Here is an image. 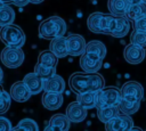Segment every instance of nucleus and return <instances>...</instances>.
<instances>
[{
	"mask_svg": "<svg viewBox=\"0 0 146 131\" xmlns=\"http://www.w3.org/2000/svg\"><path fill=\"white\" fill-rule=\"evenodd\" d=\"M70 88L72 91L79 93L97 92L105 87L104 77L98 73H81L76 72L70 76Z\"/></svg>",
	"mask_w": 146,
	"mask_h": 131,
	"instance_id": "nucleus-1",
	"label": "nucleus"
},
{
	"mask_svg": "<svg viewBox=\"0 0 146 131\" xmlns=\"http://www.w3.org/2000/svg\"><path fill=\"white\" fill-rule=\"evenodd\" d=\"M66 32V23L59 16H51L42 21L39 25V36L47 40L64 36Z\"/></svg>",
	"mask_w": 146,
	"mask_h": 131,
	"instance_id": "nucleus-2",
	"label": "nucleus"
},
{
	"mask_svg": "<svg viewBox=\"0 0 146 131\" xmlns=\"http://www.w3.org/2000/svg\"><path fill=\"white\" fill-rule=\"evenodd\" d=\"M130 21L125 16H112L105 14L103 34H108L114 38H123L129 33Z\"/></svg>",
	"mask_w": 146,
	"mask_h": 131,
	"instance_id": "nucleus-3",
	"label": "nucleus"
},
{
	"mask_svg": "<svg viewBox=\"0 0 146 131\" xmlns=\"http://www.w3.org/2000/svg\"><path fill=\"white\" fill-rule=\"evenodd\" d=\"M0 40L6 44V47L22 48L25 43V33L19 26L10 24L0 28Z\"/></svg>",
	"mask_w": 146,
	"mask_h": 131,
	"instance_id": "nucleus-4",
	"label": "nucleus"
},
{
	"mask_svg": "<svg viewBox=\"0 0 146 131\" xmlns=\"http://www.w3.org/2000/svg\"><path fill=\"white\" fill-rule=\"evenodd\" d=\"M121 101V92L116 87H104L96 92V106L97 108L119 106Z\"/></svg>",
	"mask_w": 146,
	"mask_h": 131,
	"instance_id": "nucleus-5",
	"label": "nucleus"
},
{
	"mask_svg": "<svg viewBox=\"0 0 146 131\" xmlns=\"http://www.w3.org/2000/svg\"><path fill=\"white\" fill-rule=\"evenodd\" d=\"M24 52L22 48H9L6 47L1 51L0 59L2 64L8 68H17L24 62Z\"/></svg>",
	"mask_w": 146,
	"mask_h": 131,
	"instance_id": "nucleus-6",
	"label": "nucleus"
},
{
	"mask_svg": "<svg viewBox=\"0 0 146 131\" xmlns=\"http://www.w3.org/2000/svg\"><path fill=\"white\" fill-rule=\"evenodd\" d=\"M121 92V99L131 101V103H137L143 99L144 96V89L143 85L137 82V81H128L125 82L122 88L120 89Z\"/></svg>",
	"mask_w": 146,
	"mask_h": 131,
	"instance_id": "nucleus-7",
	"label": "nucleus"
},
{
	"mask_svg": "<svg viewBox=\"0 0 146 131\" xmlns=\"http://www.w3.org/2000/svg\"><path fill=\"white\" fill-rule=\"evenodd\" d=\"M86 40L80 34H70L66 38L67 55L71 56H81L86 50Z\"/></svg>",
	"mask_w": 146,
	"mask_h": 131,
	"instance_id": "nucleus-8",
	"label": "nucleus"
},
{
	"mask_svg": "<svg viewBox=\"0 0 146 131\" xmlns=\"http://www.w3.org/2000/svg\"><path fill=\"white\" fill-rule=\"evenodd\" d=\"M133 126V121L129 115H117L105 123L106 131H129Z\"/></svg>",
	"mask_w": 146,
	"mask_h": 131,
	"instance_id": "nucleus-9",
	"label": "nucleus"
},
{
	"mask_svg": "<svg viewBox=\"0 0 146 131\" xmlns=\"http://www.w3.org/2000/svg\"><path fill=\"white\" fill-rule=\"evenodd\" d=\"M103 65V59L96 55L83 52L80 58V66L86 73H97Z\"/></svg>",
	"mask_w": 146,
	"mask_h": 131,
	"instance_id": "nucleus-10",
	"label": "nucleus"
},
{
	"mask_svg": "<svg viewBox=\"0 0 146 131\" xmlns=\"http://www.w3.org/2000/svg\"><path fill=\"white\" fill-rule=\"evenodd\" d=\"M145 55H146V51L140 48V47H137L132 43H129L124 47V50H123V57L124 59L129 63V64H139L141 63L144 59H145Z\"/></svg>",
	"mask_w": 146,
	"mask_h": 131,
	"instance_id": "nucleus-11",
	"label": "nucleus"
},
{
	"mask_svg": "<svg viewBox=\"0 0 146 131\" xmlns=\"http://www.w3.org/2000/svg\"><path fill=\"white\" fill-rule=\"evenodd\" d=\"M65 115L70 120V122L80 123L87 117V109L84 107H82L79 103L73 101V103H70L68 106L66 107Z\"/></svg>",
	"mask_w": 146,
	"mask_h": 131,
	"instance_id": "nucleus-12",
	"label": "nucleus"
},
{
	"mask_svg": "<svg viewBox=\"0 0 146 131\" xmlns=\"http://www.w3.org/2000/svg\"><path fill=\"white\" fill-rule=\"evenodd\" d=\"M9 96H10V98L14 99L15 101L24 103V101L29 100L32 95H31V92L29 91V89L26 88V85L23 83V81H17V82H15V83L11 85Z\"/></svg>",
	"mask_w": 146,
	"mask_h": 131,
	"instance_id": "nucleus-13",
	"label": "nucleus"
},
{
	"mask_svg": "<svg viewBox=\"0 0 146 131\" xmlns=\"http://www.w3.org/2000/svg\"><path fill=\"white\" fill-rule=\"evenodd\" d=\"M23 83L26 85L31 95H38L43 90V80L34 72L27 73L23 79Z\"/></svg>",
	"mask_w": 146,
	"mask_h": 131,
	"instance_id": "nucleus-14",
	"label": "nucleus"
},
{
	"mask_svg": "<svg viewBox=\"0 0 146 131\" xmlns=\"http://www.w3.org/2000/svg\"><path fill=\"white\" fill-rule=\"evenodd\" d=\"M43 90L44 92L63 93L65 90V81L62 76L55 74L50 79L43 81Z\"/></svg>",
	"mask_w": 146,
	"mask_h": 131,
	"instance_id": "nucleus-15",
	"label": "nucleus"
},
{
	"mask_svg": "<svg viewBox=\"0 0 146 131\" xmlns=\"http://www.w3.org/2000/svg\"><path fill=\"white\" fill-rule=\"evenodd\" d=\"M41 101L44 108L49 110H55L63 105V95L54 93V92H44Z\"/></svg>",
	"mask_w": 146,
	"mask_h": 131,
	"instance_id": "nucleus-16",
	"label": "nucleus"
},
{
	"mask_svg": "<svg viewBox=\"0 0 146 131\" xmlns=\"http://www.w3.org/2000/svg\"><path fill=\"white\" fill-rule=\"evenodd\" d=\"M49 51H51L57 58H64L67 56V47H66V38L59 36L50 40Z\"/></svg>",
	"mask_w": 146,
	"mask_h": 131,
	"instance_id": "nucleus-17",
	"label": "nucleus"
},
{
	"mask_svg": "<svg viewBox=\"0 0 146 131\" xmlns=\"http://www.w3.org/2000/svg\"><path fill=\"white\" fill-rule=\"evenodd\" d=\"M104 17L105 14L100 11H95L91 15H89L87 19L88 28L94 33H102L103 34V27H104Z\"/></svg>",
	"mask_w": 146,
	"mask_h": 131,
	"instance_id": "nucleus-18",
	"label": "nucleus"
},
{
	"mask_svg": "<svg viewBox=\"0 0 146 131\" xmlns=\"http://www.w3.org/2000/svg\"><path fill=\"white\" fill-rule=\"evenodd\" d=\"M146 16V3L145 2H140V3H137V5H132V6H129L127 8V11H125V17L129 19V21H137L141 17Z\"/></svg>",
	"mask_w": 146,
	"mask_h": 131,
	"instance_id": "nucleus-19",
	"label": "nucleus"
},
{
	"mask_svg": "<svg viewBox=\"0 0 146 131\" xmlns=\"http://www.w3.org/2000/svg\"><path fill=\"white\" fill-rule=\"evenodd\" d=\"M107 8L112 16H125L127 11V2L125 0H108L107 1Z\"/></svg>",
	"mask_w": 146,
	"mask_h": 131,
	"instance_id": "nucleus-20",
	"label": "nucleus"
},
{
	"mask_svg": "<svg viewBox=\"0 0 146 131\" xmlns=\"http://www.w3.org/2000/svg\"><path fill=\"white\" fill-rule=\"evenodd\" d=\"M84 52H89V54L96 55V56L100 57L102 59H104L105 56H106V47L99 40H92V41H90V42H88L86 44Z\"/></svg>",
	"mask_w": 146,
	"mask_h": 131,
	"instance_id": "nucleus-21",
	"label": "nucleus"
},
{
	"mask_svg": "<svg viewBox=\"0 0 146 131\" xmlns=\"http://www.w3.org/2000/svg\"><path fill=\"white\" fill-rule=\"evenodd\" d=\"M57 62H58V58L49 50H43L38 56V64L46 67L55 68L57 65Z\"/></svg>",
	"mask_w": 146,
	"mask_h": 131,
	"instance_id": "nucleus-22",
	"label": "nucleus"
},
{
	"mask_svg": "<svg viewBox=\"0 0 146 131\" xmlns=\"http://www.w3.org/2000/svg\"><path fill=\"white\" fill-rule=\"evenodd\" d=\"M49 124L55 126V128H57V129H59L60 131H68L71 122L66 117V115H64V114H55V115H52L50 117Z\"/></svg>",
	"mask_w": 146,
	"mask_h": 131,
	"instance_id": "nucleus-23",
	"label": "nucleus"
},
{
	"mask_svg": "<svg viewBox=\"0 0 146 131\" xmlns=\"http://www.w3.org/2000/svg\"><path fill=\"white\" fill-rule=\"evenodd\" d=\"M117 115H119V108H117V106L98 108V112H97V117L103 123H107L110 120L114 118Z\"/></svg>",
	"mask_w": 146,
	"mask_h": 131,
	"instance_id": "nucleus-24",
	"label": "nucleus"
},
{
	"mask_svg": "<svg viewBox=\"0 0 146 131\" xmlns=\"http://www.w3.org/2000/svg\"><path fill=\"white\" fill-rule=\"evenodd\" d=\"M76 103H79L87 110L96 106V92H84L79 93L76 97Z\"/></svg>",
	"mask_w": 146,
	"mask_h": 131,
	"instance_id": "nucleus-25",
	"label": "nucleus"
},
{
	"mask_svg": "<svg viewBox=\"0 0 146 131\" xmlns=\"http://www.w3.org/2000/svg\"><path fill=\"white\" fill-rule=\"evenodd\" d=\"M15 21V11L10 6H3L0 9V26H7Z\"/></svg>",
	"mask_w": 146,
	"mask_h": 131,
	"instance_id": "nucleus-26",
	"label": "nucleus"
},
{
	"mask_svg": "<svg viewBox=\"0 0 146 131\" xmlns=\"http://www.w3.org/2000/svg\"><path fill=\"white\" fill-rule=\"evenodd\" d=\"M139 106H140V101L131 103V101L121 99L117 108H119V112H121L123 115H132L139 109Z\"/></svg>",
	"mask_w": 146,
	"mask_h": 131,
	"instance_id": "nucleus-27",
	"label": "nucleus"
},
{
	"mask_svg": "<svg viewBox=\"0 0 146 131\" xmlns=\"http://www.w3.org/2000/svg\"><path fill=\"white\" fill-rule=\"evenodd\" d=\"M34 73L38 75V76H40L43 81L44 80H48V79H50L51 76H54L55 74H56V69L55 68H50V67H46V66H42V65H40V64H35V66H34Z\"/></svg>",
	"mask_w": 146,
	"mask_h": 131,
	"instance_id": "nucleus-28",
	"label": "nucleus"
},
{
	"mask_svg": "<svg viewBox=\"0 0 146 131\" xmlns=\"http://www.w3.org/2000/svg\"><path fill=\"white\" fill-rule=\"evenodd\" d=\"M130 43L146 50V33L133 31L130 34Z\"/></svg>",
	"mask_w": 146,
	"mask_h": 131,
	"instance_id": "nucleus-29",
	"label": "nucleus"
},
{
	"mask_svg": "<svg viewBox=\"0 0 146 131\" xmlns=\"http://www.w3.org/2000/svg\"><path fill=\"white\" fill-rule=\"evenodd\" d=\"M17 126L22 128V129L25 130V131H39V126H38L36 122H35L34 120L27 118V117L21 120V121L18 122Z\"/></svg>",
	"mask_w": 146,
	"mask_h": 131,
	"instance_id": "nucleus-30",
	"label": "nucleus"
},
{
	"mask_svg": "<svg viewBox=\"0 0 146 131\" xmlns=\"http://www.w3.org/2000/svg\"><path fill=\"white\" fill-rule=\"evenodd\" d=\"M10 101H11V98H10L9 93L7 91H3L0 95V115L5 114L9 109Z\"/></svg>",
	"mask_w": 146,
	"mask_h": 131,
	"instance_id": "nucleus-31",
	"label": "nucleus"
},
{
	"mask_svg": "<svg viewBox=\"0 0 146 131\" xmlns=\"http://www.w3.org/2000/svg\"><path fill=\"white\" fill-rule=\"evenodd\" d=\"M133 30L137 31V32L146 33V16H144V17L133 22Z\"/></svg>",
	"mask_w": 146,
	"mask_h": 131,
	"instance_id": "nucleus-32",
	"label": "nucleus"
},
{
	"mask_svg": "<svg viewBox=\"0 0 146 131\" xmlns=\"http://www.w3.org/2000/svg\"><path fill=\"white\" fill-rule=\"evenodd\" d=\"M11 128L13 126H11L10 121L7 117L0 115V131H10Z\"/></svg>",
	"mask_w": 146,
	"mask_h": 131,
	"instance_id": "nucleus-33",
	"label": "nucleus"
},
{
	"mask_svg": "<svg viewBox=\"0 0 146 131\" xmlns=\"http://www.w3.org/2000/svg\"><path fill=\"white\" fill-rule=\"evenodd\" d=\"M13 3L17 7H24L29 3V0H13Z\"/></svg>",
	"mask_w": 146,
	"mask_h": 131,
	"instance_id": "nucleus-34",
	"label": "nucleus"
},
{
	"mask_svg": "<svg viewBox=\"0 0 146 131\" xmlns=\"http://www.w3.org/2000/svg\"><path fill=\"white\" fill-rule=\"evenodd\" d=\"M125 2H127V6L129 7V6H132V5L140 3V2H143V0H125Z\"/></svg>",
	"mask_w": 146,
	"mask_h": 131,
	"instance_id": "nucleus-35",
	"label": "nucleus"
},
{
	"mask_svg": "<svg viewBox=\"0 0 146 131\" xmlns=\"http://www.w3.org/2000/svg\"><path fill=\"white\" fill-rule=\"evenodd\" d=\"M43 131H60V130L57 129V128H55V126H52V125H50V124H48V125L44 128Z\"/></svg>",
	"mask_w": 146,
	"mask_h": 131,
	"instance_id": "nucleus-36",
	"label": "nucleus"
},
{
	"mask_svg": "<svg viewBox=\"0 0 146 131\" xmlns=\"http://www.w3.org/2000/svg\"><path fill=\"white\" fill-rule=\"evenodd\" d=\"M10 131H25V130H23L22 128H19V126H17V125H16L15 128H11V130H10Z\"/></svg>",
	"mask_w": 146,
	"mask_h": 131,
	"instance_id": "nucleus-37",
	"label": "nucleus"
},
{
	"mask_svg": "<svg viewBox=\"0 0 146 131\" xmlns=\"http://www.w3.org/2000/svg\"><path fill=\"white\" fill-rule=\"evenodd\" d=\"M42 1H44V0H29V2H31V3H41Z\"/></svg>",
	"mask_w": 146,
	"mask_h": 131,
	"instance_id": "nucleus-38",
	"label": "nucleus"
},
{
	"mask_svg": "<svg viewBox=\"0 0 146 131\" xmlns=\"http://www.w3.org/2000/svg\"><path fill=\"white\" fill-rule=\"evenodd\" d=\"M3 5H9V3H13V0H0Z\"/></svg>",
	"mask_w": 146,
	"mask_h": 131,
	"instance_id": "nucleus-39",
	"label": "nucleus"
},
{
	"mask_svg": "<svg viewBox=\"0 0 146 131\" xmlns=\"http://www.w3.org/2000/svg\"><path fill=\"white\" fill-rule=\"evenodd\" d=\"M129 131H143V130H141L140 128H137V126H132V128H131Z\"/></svg>",
	"mask_w": 146,
	"mask_h": 131,
	"instance_id": "nucleus-40",
	"label": "nucleus"
},
{
	"mask_svg": "<svg viewBox=\"0 0 146 131\" xmlns=\"http://www.w3.org/2000/svg\"><path fill=\"white\" fill-rule=\"evenodd\" d=\"M2 79H3V71H2V68L0 67V82L2 81Z\"/></svg>",
	"mask_w": 146,
	"mask_h": 131,
	"instance_id": "nucleus-41",
	"label": "nucleus"
},
{
	"mask_svg": "<svg viewBox=\"0 0 146 131\" xmlns=\"http://www.w3.org/2000/svg\"><path fill=\"white\" fill-rule=\"evenodd\" d=\"M3 91H5V90H3V88H2V87H1V85H0V95H1V93H2V92H3Z\"/></svg>",
	"mask_w": 146,
	"mask_h": 131,
	"instance_id": "nucleus-42",
	"label": "nucleus"
},
{
	"mask_svg": "<svg viewBox=\"0 0 146 131\" xmlns=\"http://www.w3.org/2000/svg\"><path fill=\"white\" fill-rule=\"evenodd\" d=\"M3 6H5V5H3V3H2V2H1V1H0V9H1V8H2V7H3Z\"/></svg>",
	"mask_w": 146,
	"mask_h": 131,
	"instance_id": "nucleus-43",
	"label": "nucleus"
},
{
	"mask_svg": "<svg viewBox=\"0 0 146 131\" xmlns=\"http://www.w3.org/2000/svg\"><path fill=\"white\" fill-rule=\"evenodd\" d=\"M143 2H145V3H146V0H143Z\"/></svg>",
	"mask_w": 146,
	"mask_h": 131,
	"instance_id": "nucleus-44",
	"label": "nucleus"
}]
</instances>
